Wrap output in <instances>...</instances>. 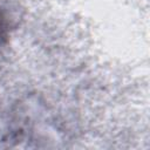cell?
<instances>
[{
  "label": "cell",
  "instance_id": "6da1fadb",
  "mask_svg": "<svg viewBox=\"0 0 150 150\" xmlns=\"http://www.w3.org/2000/svg\"><path fill=\"white\" fill-rule=\"evenodd\" d=\"M5 33H4V26H2V22H1V19H0V43H1V40L4 39V35Z\"/></svg>",
  "mask_w": 150,
  "mask_h": 150
}]
</instances>
